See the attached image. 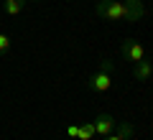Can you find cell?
<instances>
[{
  "mask_svg": "<svg viewBox=\"0 0 153 140\" xmlns=\"http://www.w3.org/2000/svg\"><path fill=\"white\" fill-rule=\"evenodd\" d=\"M112 69H115V64H112L110 59H102V61H100V71H107V74H110Z\"/></svg>",
  "mask_w": 153,
  "mask_h": 140,
  "instance_id": "cell-10",
  "label": "cell"
},
{
  "mask_svg": "<svg viewBox=\"0 0 153 140\" xmlns=\"http://www.w3.org/2000/svg\"><path fill=\"white\" fill-rule=\"evenodd\" d=\"M76 133H79V125H69V127H66V135H69L71 140H76Z\"/></svg>",
  "mask_w": 153,
  "mask_h": 140,
  "instance_id": "cell-11",
  "label": "cell"
},
{
  "mask_svg": "<svg viewBox=\"0 0 153 140\" xmlns=\"http://www.w3.org/2000/svg\"><path fill=\"white\" fill-rule=\"evenodd\" d=\"M120 3H133V0H120Z\"/></svg>",
  "mask_w": 153,
  "mask_h": 140,
  "instance_id": "cell-12",
  "label": "cell"
},
{
  "mask_svg": "<svg viewBox=\"0 0 153 140\" xmlns=\"http://www.w3.org/2000/svg\"><path fill=\"white\" fill-rule=\"evenodd\" d=\"M8 51H10V38L5 33H0V56H5Z\"/></svg>",
  "mask_w": 153,
  "mask_h": 140,
  "instance_id": "cell-9",
  "label": "cell"
},
{
  "mask_svg": "<svg viewBox=\"0 0 153 140\" xmlns=\"http://www.w3.org/2000/svg\"><path fill=\"white\" fill-rule=\"evenodd\" d=\"M133 76H135L138 81H148L153 76V61L151 59H140L133 64Z\"/></svg>",
  "mask_w": 153,
  "mask_h": 140,
  "instance_id": "cell-5",
  "label": "cell"
},
{
  "mask_svg": "<svg viewBox=\"0 0 153 140\" xmlns=\"http://www.w3.org/2000/svg\"><path fill=\"white\" fill-rule=\"evenodd\" d=\"M94 122H82L79 125V133H76V140H92L94 138Z\"/></svg>",
  "mask_w": 153,
  "mask_h": 140,
  "instance_id": "cell-8",
  "label": "cell"
},
{
  "mask_svg": "<svg viewBox=\"0 0 153 140\" xmlns=\"http://www.w3.org/2000/svg\"><path fill=\"white\" fill-rule=\"evenodd\" d=\"M87 87H89L92 92H97V94H102V92H107L110 87H112V79H110L107 71H100V69H97V71L87 79Z\"/></svg>",
  "mask_w": 153,
  "mask_h": 140,
  "instance_id": "cell-3",
  "label": "cell"
},
{
  "mask_svg": "<svg viewBox=\"0 0 153 140\" xmlns=\"http://www.w3.org/2000/svg\"><path fill=\"white\" fill-rule=\"evenodd\" d=\"M151 110H153V102H151Z\"/></svg>",
  "mask_w": 153,
  "mask_h": 140,
  "instance_id": "cell-14",
  "label": "cell"
},
{
  "mask_svg": "<svg viewBox=\"0 0 153 140\" xmlns=\"http://www.w3.org/2000/svg\"><path fill=\"white\" fill-rule=\"evenodd\" d=\"M94 13L105 21H140L146 16V5L140 0H133V3H120V0H97Z\"/></svg>",
  "mask_w": 153,
  "mask_h": 140,
  "instance_id": "cell-1",
  "label": "cell"
},
{
  "mask_svg": "<svg viewBox=\"0 0 153 140\" xmlns=\"http://www.w3.org/2000/svg\"><path fill=\"white\" fill-rule=\"evenodd\" d=\"M26 3L28 0H3V10H5L8 16H18V13H23Z\"/></svg>",
  "mask_w": 153,
  "mask_h": 140,
  "instance_id": "cell-7",
  "label": "cell"
},
{
  "mask_svg": "<svg viewBox=\"0 0 153 140\" xmlns=\"http://www.w3.org/2000/svg\"><path fill=\"white\" fill-rule=\"evenodd\" d=\"M112 130H115V117L110 112H102V115L94 117V133H97L100 138H107Z\"/></svg>",
  "mask_w": 153,
  "mask_h": 140,
  "instance_id": "cell-4",
  "label": "cell"
},
{
  "mask_svg": "<svg viewBox=\"0 0 153 140\" xmlns=\"http://www.w3.org/2000/svg\"><path fill=\"white\" fill-rule=\"evenodd\" d=\"M120 54L125 56L128 61H140V59H146V46H143L140 41H135V38H125V41L120 43Z\"/></svg>",
  "mask_w": 153,
  "mask_h": 140,
  "instance_id": "cell-2",
  "label": "cell"
},
{
  "mask_svg": "<svg viewBox=\"0 0 153 140\" xmlns=\"http://www.w3.org/2000/svg\"><path fill=\"white\" fill-rule=\"evenodd\" d=\"M130 135H133V125L130 122H120L117 133H110L107 138H102V140H128Z\"/></svg>",
  "mask_w": 153,
  "mask_h": 140,
  "instance_id": "cell-6",
  "label": "cell"
},
{
  "mask_svg": "<svg viewBox=\"0 0 153 140\" xmlns=\"http://www.w3.org/2000/svg\"><path fill=\"white\" fill-rule=\"evenodd\" d=\"M28 3H38V0H28Z\"/></svg>",
  "mask_w": 153,
  "mask_h": 140,
  "instance_id": "cell-13",
  "label": "cell"
}]
</instances>
